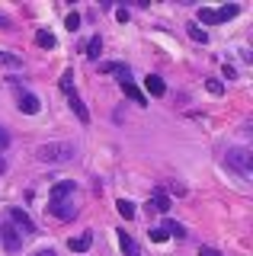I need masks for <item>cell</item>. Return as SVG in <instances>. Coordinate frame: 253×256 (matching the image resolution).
I'll use <instances>...</instances> for the list:
<instances>
[{
	"label": "cell",
	"instance_id": "3957f363",
	"mask_svg": "<svg viewBox=\"0 0 253 256\" xmlns=\"http://www.w3.org/2000/svg\"><path fill=\"white\" fill-rule=\"evenodd\" d=\"M224 157H228V166H234V170L240 173L244 180L253 173V160H250V150H247V148H231Z\"/></svg>",
	"mask_w": 253,
	"mask_h": 256
},
{
	"label": "cell",
	"instance_id": "9a60e30c",
	"mask_svg": "<svg viewBox=\"0 0 253 256\" xmlns=\"http://www.w3.org/2000/svg\"><path fill=\"white\" fill-rule=\"evenodd\" d=\"M100 54H102V38H100V36H93L90 42H86V58H93V61H96Z\"/></svg>",
	"mask_w": 253,
	"mask_h": 256
},
{
	"label": "cell",
	"instance_id": "30bf717a",
	"mask_svg": "<svg viewBox=\"0 0 253 256\" xmlns=\"http://www.w3.org/2000/svg\"><path fill=\"white\" fill-rule=\"evenodd\" d=\"M70 250H74V253H86V250H90V246H93V234H90V230H86V234H80V237H70Z\"/></svg>",
	"mask_w": 253,
	"mask_h": 256
},
{
	"label": "cell",
	"instance_id": "6da1fadb",
	"mask_svg": "<svg viewBox=\"0 0 253 256\" xmlns=\"http://www.w3.org/2000/svg\"><path fill=\"white\" fill-rule=\"evenodd\" d=\"M70 157H74V144L70 141H48L36 148V160H42V164H64Z\"/></svg>",
	"mask_w": 253,
	"mask_h": 256
},
{
	"label": "cell",
	"instance_id": "9c48e42d",
	"mask_svg": "<svg viewBox=\"0 0 253 256\" xmlns=\"http://www.w3.org/2000/svg\"><path fill=\"white\" fill-rule=\"evenodd\" d=\"M122 93H125V96H128V100H135V102H138V106H148V96H144V93H141V90H138V86H135V84H132V80H122Z\"/></svg>",
	"mask_w": 253,
	"mask_h": 256
},
{
	"label": "cell",
	"instance_id": "5bb4252c",
	"mask_svg": "<svg viewBox=\"0 0 253 256\" xmlns=\"http://www.w3.org/2000/svg\"><path fill=\"white\" fill-rule=\"evenodd\" d=\"M160 230H164V234H167V237L173 234L176 240H183V237H186V228H183V224H176V221H167V224H164Z\"/></svg>",
	"mask_w": 253,
	"mask_h": 256
},
{
	"label": "cell",
	"instance_id": "52a82bcc",
	"mask_svg": "<svg viewBox=\"0 0 253 256\" xmlns=\"http://www.w3.org/2000/svg\"><path fill=\"white\" fill-rule=\"evenodd\" d=\"M20 109L26 112V116H36V112L42 109V102H38V96H32V93H20Z\"/></svg>",
	"mask_w": 253,
	"mask_h": 256
},
{
	"label": "cell",
	"instance_id": "277c9868",
	"mask_svg": "<svg viewBox=\"0 0 253 256\" xmlns=\"http://www.w3.org/2000/svg\"><path fill=\"white\" fill-rule=\"evenodd\" d=\"M6 221H10L22 237H32L36 234V224H32V218H29L22 208H6Z\"/></svg>",
	"mask_w": 253,
	"mask_h": 256
},
{
	"label": "cell",
	"instance_id": "8fae6325",
	"mask_svg": "<svg viewBox=\"0 0 253 256\" xmlns=\"http://www.w3.org/2000/svg\"><path fill=\"white\" fill-rule=\"evenodd\" d=\"M154 212H160V214L170 212V198H167V192H164V189H154Z\"/></svg>",
	"mask_w": 253,
	"mask_h": 256
},
{
	"label": "cell",
	"instance_id": "e0dca14e",
	"mask_svg": "<svg viewBox=\"0 0 253 256\" xmlns=\"http://www.w3.org/2000/svg\"><path fill=\"white\" fill-rule=\"evenodd\" d=\"M0 68H22V58L10 52H0Z\"/></svg>",
	"mask_w": 253,
	"mask_h": 256
},
{
	"label": "cell",
	"instance_id": "ba28073f",
	"mask_svg": "<svg viewBox=\"0 0 253 256\" xmlns=\"http://www.w3.org/2000/svg\"><path fill=\"white\" fill-rule=\"evenodd\" d=\"M144 90L151 93V96H164V93H167V84H164L157 74H148L144 77Z\"/></svg>",
	"mask_w": 253,
	"mask_h": 256
},
{
	"label": "cell",
	"instance_id": "603a6c76",
	"mask_svg": "<svg viewBox=\"0 0 253 256\" xmlns=\"http://www.w3.org/2000/svg\"><path fill=\"white\" fill-rule=\"evenodd\" d=\"M208 93L212 96H221V93H224V84H221V80H208Z\"/></svg>",
	"mask_w": 253,
	"mask_h": 256
},
{
	"label": "cell",
	"instance_id": "7c38bea8",
	"mask_svg": "<svg viewBox=\"0 0 253 256\" xmlns=\"http://www.w3.org/2000/svg\"><path fill=\"white\" fill-rule=\"evenodd\" d=\"M70 109H74V116L77 118H80V122L86 125V122H90V112H86V106H84V102L80 100H77V96L74 93H70Z\"/></svg>",
	"mask_w": 253,
	"mask_h": 256
},
{
	"label": "cell",
	"instance_id": "4fadbf2b",
	"mask_svg": "<svg viewBox=\"0 0 253 256\" xmlns=\"http://www.w3.org/2000/svg\"><path fill=\"white\" fill-rule=\"evenodd\" d=\"M116 208H118V214H122L125 221H132V218H135V202H128V198H118Z\"/></svg>",
	"mask_w": 253,
	"mask_h": 256
},
{
	"label": "cell",
	"instance_id": "44dd1931",
	"mask_svg": "<svg viewBox=\"0 0 253 256\" xmlns=\"http://www.w3.org/2000/svg\"><path fill=\"white\" fill-rule=\"evenodd\" d=\"M61 90H64L68 96L74 93V70H64V74H61Z\"/></svg>",
	"mask_w": 253,
	"mask_h": 256
},
{
	"label": "cell",
	"instance_id": "7402d4cb",
	"mask_svg": "<svg viewBox=\"0 0 253 256\" xmlns=\"http://www.w3.org/2000/svg\"><path fill=\"white\" fill-rule=\"evenodd\" d=\"M199 20L205 22V26H215V22H218V13L208 10V6H202V10H199Z\"/></svg>",
	"mask_w": 253,
	"mask_h": 256
},
{
	"label": "cell",
	"instance_id": "ffe728a7",
	"mask_svg": "<svg viewBox=\"0 0 253 256\" xmlns=\"http://www.w3.org/2000/svg\"><path fill=\"white\" fill-rule=\"evenodd\" d=\"M118 244H122V250L128 253V256H135L138 253V246H135V240H132L128 234H118Z\"/></svg>",
	"mask_w": 253,
	"mask_h": 256
},
{
	"label": "cell",
	"instance_id": "f546056e",
	"mask_svg": "<svg viewBox=\"0 0 253 256\" xmlns=\"http://www.w3.org/2000/svg\"><path fill=\"white\" fill-rule=\"evenodd\" d=\"M135 256H138V253H135Z\"/></svg>",
	"mask_w": 253,
	"mask_h": 256
},
{
	"label": "cell",
	"instance_id": "d6986e66",
	"mask_svg": "<svg viewBox=\"0 0 253 256\" xmlns=\"http://www.w3.org/2000/svg\"><path fill=\"white\" fill-rule=\"evenodd\" d=\"M186 29H189V36H192V38H196V42H202V45H205V42H208V32H205V29H199V22H189V26H186Z\"/></svg>",
	"mask_w": 253,
	"mask_h": 256
},
{
	"label": "cell",
	"instance_id": "8992f818",
	"mask_svg": "<svg viewBox=\"0 0 253 256\" xmlns=\"http://www.w3.org/2000/svg\"><path fill=\"white\" fill-rule=\"evenodd\" d=\"M54 198H74V182H70V180H61V182H54V189H52L48 202H54Z\"/></svg>",
	"mask_w": 253,
	"mask_h": 256
},
{
	"label": "cell",
	"instance_id": "f1b7e54d",
	"mask_svg": "<svg viewBox=\"0 0 253 256\" xmlns=\"http://www.w3.org/2000/svg\"><path fill=\"white\" fill-rule=\"evenodd\" d=\"M0 173H6V160L4 157H0Z\"/></svg>",
	"mask_w": 253,
	"mask_h": 256
},
{
	"label": "cell",
	"instance_id": "ac0fdd59",
	"mask_svg": "<svg viewBox=\"0 0 253 256\" xmlns=\"http://www.w3.org/2000/svg\"><path fill=\"white\" fill-rule=\"evenodd\" d=\"M215 13H218V22H221V20H234V16L240 13V6H237V4H224V6H221V10H215Z\"/></svg>",
	"mask_w": 253,
	"mask_h": 256
},
{
	"label": "cell",
	"instance_id": "484cf974",
	"mask_svg": "<svg viewBox=\"0 0 253 256\" xmlns=\"http://www.w3.org/2000/svg\"><path fill=\"white\" fill-rule=\"evenodd\" d=\"M6 144H10V134H6V128H0V154L6 150Z\"/></svg>",
	"mask_w": 253,
	"mask_h": 256
},
{
	"label": "cell",
	"instance_id": "d4e9b609",
	"mask_svg": "<svg viewBox=\"0 0 253 256\" xmlns=\"http://www.w3.org/2000/svg\"><path fill=\"white\" fill-rule=\"evenodd\" d=\"M151 240H154V244H164V240H167V234H164L160 228H154V230H151Z\"/></svg>",
	"mask_w": 253,
	"mask_h": 256
},
{
	"label": "cell",
	"instance_id": "83f0119b",
	"mask_svg": "<svg viewBox=\"0 0 253 256\" xmlns=\"http://www.w3.org/2000/svg\"><path fill=\"white\" fill-rule=\"evenodd\" d=\"M36 256H54V250H38Z\"/></svg>",
	"mask_w": 253,
	"mask_h": 256
},
{
	"label": "cell",
	"instance_id": "cb8c5ba5",
	"mask_svg": "<svg viewBox=\"0 0 253 256\" xmlns=\"http://www.w3.org/2000/svg\"><path fill=\"white\" fill-rule=\"evenodd\" d=\"M77 26H80V16L70 13V16H68V29H70V32H77Z\"/></svg>",
	"mask_w": 253,
	"mask_h": 256
},
{
	"label": "cell",
	"instance_id": "5b68a950",
	"mask_svg": "<svg viewBox=\"0 0 253 256\" xmlns=\"http://www.w3.org/2000/svg\"><path fill=\"white\" fill-rule=\"evenodd\" d=\"M45 212L52 214V218H58V221H70V218H77V205H74V198H54V202H48V208Z\"/></svg>",
	"mask_w": 253,
	"mask_h": 256
},
{
	"label": "cell",
	"instance_id": "2e32d148",
	"mask_svg": "<svg viewBox=\"0 0 253 256\" xmlns=\"http://www.w3.org/2000/svg\"><path fill=\"white\" fill-rule=\"evenodd\" d=\"M36 45H42V48H54L58 42H54V36H52L48 29H38V32H36Z\"/></svg>",
	"mask_w": 253,
	"mask_h": 256
},
{
	"label": "cell",
	"instance_id": "4316f807",
	"mask_svg": "<svg viewBox=\"0 0 253 256\" xmlns=\"http://www.w3.org/2000/svg\"><path fill=\"white\" fill-rule=\"evenodd\" d=\"M199 256H221L215 246H199Z\"/></svg>",
	"mask_w": 253,
	"mask_h": 256
},
{
	"label": "cell",
	"instance_id": "7a4b0ae2",
	"mask_svg": "<svg viewBox=\"0 0 253 256\" xmlns=\"http://www.w3.org/2000/svg\"><path fill=\"white\" fill-rule=\"evenodd\" d=\"M0 244H4V250H6V253H20V250H22V244H26V237H22L20 230L4 218V221H0Z\"/></svg>",
	"mask_w": 253,
	"mask_h": 256
}]
</instances>
